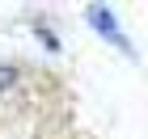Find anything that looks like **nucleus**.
Instances as JSON below:
<instances>
[{
  "label": "nucleus",
  "mask_w": 148,
  "mask_h": 139,
  "mask_svg": "<svg viewBox=\"0 0 148 139\" xmlns=\"http://www.w3.org/2000/svg\"><path fill=\"white\" fill-rule=\"evenodd\" d=\"M85 17H89V21L97 25V30H102V34L110 38V42H119V46H123V51H131V42H127V38H123V30L114 25L110 9H102V4H89V9H85Z\"/></svg>",
  "instance_id": "nucleus-1"
},
{
  "label": "nucleus",
  "mask_w": 148,
  "mask_h": 139,
  "mask_svg": "<svg viewBox=\"0 0 148 139\" xmlns=\"http://www.w3.org/2000/svg\"><path fill=\"white\" fill-rule=\"evenodd\" d=\"M13 76H17V72H13V63H0V89H9Z\"/></svg>",
  "instance_id": "nucleus-2"
}]
</instances>
